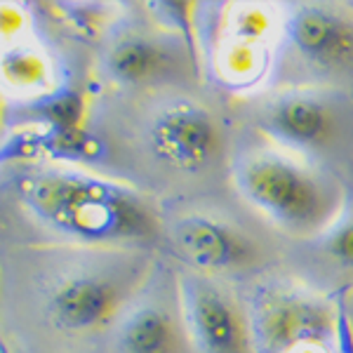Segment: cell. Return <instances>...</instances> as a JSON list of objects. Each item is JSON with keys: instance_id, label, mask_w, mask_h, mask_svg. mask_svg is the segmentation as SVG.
I'll return each mask as SVG.
<instances>
[{"instance_id": "16", "label": "cell", "mask_w": 353, "mask_h": 353, "mask_svg": "<svg viewBox=\"0 0 353 353\" xmlns=\"http://www.w3.org/2000/svg\"><path fill=\"white\" fill-rule=\"evenodd\" d=\"M276 33V19L266 5L243 3L231 5L229 14L224 19V36L236 38V41L254 43V45H269Z\"/></svg>"}, {"instance_id": "6", "label": "cell", "mask_w": 353, "mask_h": 353, "mask_svg": "<svg viewBox=\"0 0 353 353\" xmlns=\"http://www.w3.org/2000/svg\"><path fill=\"white\" fill-rule=\"evenodd\" d=\"M181 316L198 353H250V321L236 299L203 273L179 278Z\"/></svg>"}, {"instance_id": "2", "label": "cell", "mask_w": 353, "mask_h": 353, "mask_svg": "<svg viewBox=\"0 0 353 353\" xmlns=\"http://www.w3.org/2000/svg\"><path fill=\"white\" fill-rule=\"evenodd\" d=\"M233 176L245 201L290 236L318 238L339 219V184L318 174L285 149L243 153Z\"/></svg>"}, {"instance_id": "15", "label": "cell", "mask_w": 353, "mask_h": 353, "mask_svg": "<svg viewBox=\"0 0 353 353\" xmlns=\"http://www.w3.org/2000/svg\"><path fill=\"white\" fill-rule=\"evenodd\" d=\"M151 19L156 21L163 31L181 38L184 48L189 50L193 64L201 61V50H198V17L196 3H174V0H156V3L144 5Z\"/></svg>"}, {"instance_id": "17", "label": "cell", "mask_w": 353, "mask_h": 353, "mask_svg": "<svg viewBox=\"0 0 353 353\" xmlns=\"http://www.w3.org/2000/svg\"><path fill=\"white\" fill-rule=\"evenodd\" d=\"M318 254L337 273L353 276V217L337 219L316 238Z\"/></svg>"}, {"instance_id": "13", "label": "cell", "mask_w": 353, "mask_h": 353, "mask_svg": "<svg viewBox=\"0 0 353 353\" xmlns=\"http://www.w3.org/2000/svg\"><path fill=\"white\" fill-rule=\"evenodd\" d=\"M26 116V128L38 125L45 132H76L85 130V101L76 90H50L33 97L21 106Z\"/></svg>"}, {"instance_id": "4", "label": "cell", "mask_w": 353, "mask_h": 353, "mask_svg": "<svg viewBox=\"0 0 353 353\" xmlns=\"http://www.w3.org/2000/svg\"><path fill=\"white\" fill-rule=\"evenodd\" d=\"M278 48L292 71L321 78L353 71V12L327 3L294 5L281 24Z\"/></svg>"}, {"instance_id": "5", "label": "cell", "mask_w": 353, "mask_h": 353, "mask_svg": "<svg viewBox=\"0 0 353 353\" xmlns=\"http://www.w3.org/2000/svg\"><path fill=\"white\" fill-rule=\"evenodd\" d=\"M134 273L116 269H78L50 288L48 316L64 332L88 334L106 327L132 297Z\"/></svg>"}, {"instance_id": "8", "label": "cell", "mask_w": 353, "mask_h": 353, "mask_svg": "<svg viewBox=\"0 0 353 353\" xmlns=\"http://www.w3.org/2000/svg\"><path fill=\"white\" fill-rule=\"evenodd\" d=\"M151 153L184 172H201L221 151V128L205 106L176 99L163 106L149 125Z\"/></svg>"}, {"instance_id": "12", "label": "cell", "mask_w": 353, "mask_h": 353, "mask_svg": "<svg viewBox=\"0 0 353 353\" xmlns=\"http://www.w3.org/2000/svg\"><path fill=\"white\" fill-rule=\"evenodd\" d=\"M271 61L273 54L269 45H254L226 36L214 52L219 81L231 90H248L261 83L269 73Z\"/></svg>"}, {"instance_id": "3", "label": "cell", "mask_w": 353, "mask_h": 353, "mask_svg": "<svg viewBox=\"0 0 353 353\" xmlns=\"http://www.w3.org/2000/svg\"><path fill=\"white\" fill-rule=\"evenodd\" d=\"M248 321L257 353H332L337 346V311L304 288H257Z\"/></svg>"}, {"instance_id": "1", "label": "cell", "mask_w": 353, "mask_h": 353, "mask_svg": "<svg viewBox=\"0 0 353 353\" xmlns=\"http://www.w3.org/2000/svg\"><path fill=\"white\" fill-rule=\"evenodd\" d=\"M17 196L38 221L83 245L121 248L158 236L151 203L130 186L68 168H41L14 181Z\"/></svg>"}, {"instance_id": "11", "label": "cell", "mask_w": 353, "mask_h": 353, "mask_svg": "<svg viewBox=\"0 0 353 353\" xmlns=\"http://www.w3.org/2000/svg\"><path fill=\"white\" fill-rule=\"evenodd\" d=\"M121 353H176L179 330L161 304H144L123 321L118 332Z\"/></svg>"}, {"instance_id": "14", "label": "cell", "mask_w": 353, "mask_h": 353, "mask_svg": "<svg viewBox=\"0 0 353 353\" xmlns=\"http://www.w3.org/2000/svg\"><path fill=\"white\" fill-rule=\"evenodd\" d=\"M3 83L8 90L41 97L50 92V61L31 45H8L3 50Z\"/></svg>"}, {"instance_id": "9", "label": "cell", "mask_w": 353, "mask_h": 353, "mask_svg": "<svg viewBox=\"0 0 353 353\" xmlns=\"http://www.w3.org/2000/svg\"><path fill=\"white\" fill-rule=\"evenodd\" d=\"M179 257L203 276L245 271L257 264V245L243 231L208 214H186L172 226Z\"/></svg>"}, {"instance_id": "7", "label": "cell", "mask_w": 353, "mask_h": 353, "mask_svg": "<svg viewBox=\"0 0 353 353\" xmlns=\"http://www.w3.org/2000/svg\"><path fill=\"white\" fill-rule=\"evenodd\" d=\"M334 104L318 90L290 88L261 99L257 125L273 144L285 151L309 153L325 149L337 134Z\"/></svg>"}, {"instance_id": "10", "label": "cell", "mask_w": 353, "mask_h": 353, "mask_svg": "<svg viewBox=\"0 0 353 353\" xmlns=\"http://www.w3.org/2000/svg\"><path fill=\"white\" fill-rule=\"evenodd\" d=\"M172 54L161 38L141 31H125L116 36L104 54V73L109 81L125 88H139L161 81L172 68Z\"/></svg>"}]
</instances>
